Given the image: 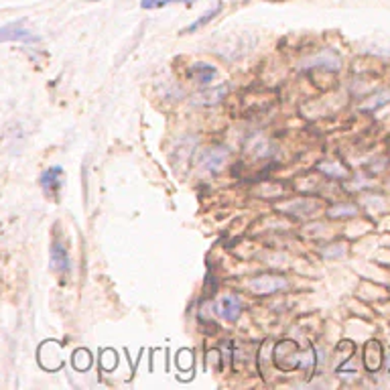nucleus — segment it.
Returning a JSON list of instances; mask_svg holds the SVG:
<instances>
[{"label":"nucleus","mask_w":390,"mask_h":390,"mask_svg":"<svg viewBox=\"0 0 390 390\" xmlns=\"http://www.w3.org/2000/svg\"><path fill=\"white\" fill-rule=\"evenodd\" d=\"M272 362L279 370L283 372H291V370H297L303 368L307 374L313 372L315 368V352L309 348L305 354L299 352L297 344H293L291 339H284L281 344L275 346V352H272Z\"/></svg>","instance_id":"obj_1"},{"label":"nucleus","mask_w":390,"mask_h":390,"mask_svg":"<svg viewBox=\"0 0 390 390\" xmlns=\"http://www.w3.org/2000/svg\"><path fill=\"white\" fill-rule=\"evenodd\" d=\"M287 287H289L287 279L275 277V275H260V277L250 279L249 283V289L254 295H272V293H279Z\"/></svg>","instance_id":"obj_2"},{"label":"nucleus","mask_w":390,"mask_h":390,"mask_svg":"<svg viewBox=\"0 0 390 390\" xmlns=\"http://www.w3.org/2000/svg\"><path fill=\"white\" fill-rule=\"evenodd\" d=\"M4 41H20V43H35L39 37L25 27V18H18L15 23H8L0 27V43Z\"/></svg>","instance_id":"obj_3"},{"label":"nucleus","mask_w":390,"mask_h":390,"mask_svg":"<svg viewBox=\"0 0 390 390\" xmlns=\"http://www.w3.org/2000/svg\"><path fill=\"white\" fill-rule=\"evenodd\" d=\"M63 167L55 165V167H49L47 171H43L41 175V187L47 195H54L57 197L59 195V189L63 185Z\"/></svg>","instance_id":"obj_4"},{"label":"nucleus","mask_w":390,"mask_h":390,"mask_svg":"<svg viewBox=\"0 0 390 390\" xmlns=\"http://www.w3.org/2000/svg\"><path fill=\"white\" fill-rule=\"evenodd\" d=\"M382 360H384V354H382V344L378 339H370L364 348V366L368 372H376L380 370L382 366Z\"/></svg>","instance_id":"obj_5"},{"label":"nucleus","mask_w":390,"mask_h":390,"mask_svg":"<svg viewBox=\"0 0 390 390\" xmlns=\"http://www.w3.org/2000/svg\"><path fill=\"white\" fill-rule=\"evenodd\" d=\"M242 309H244V307H242V301H240L236 295H226V297H222L220 307H218L220 315L226 321H238V317L242 315Z\"/></svg>","instance_id":"obj_6"},{"label":"nucleus","mask_w":390,"mask_h":390,"mask_svg":"<svg viewBox=\"0 0 390 390\" xmlns=\"http://www.w3.org/2000/svg\"><path fill=\"white\" fill-rule=\"evenodd\" d=\"M228 89H230L228 88V84H222V86H218V88L201 92V94H197L194 98V104L195 106H215V104H220V102L226 98Z\"/></svg>","instance_id":"obj_7"},{"label":"nucleus","mask_w":390,"mask_h":390,"mask_svg":"<svg viewBox=\"0 0 390 390\" xmlns=\"http://www.w3.org/2000/svg\"><path fill=\"white\" fill-rule=\"evenodd\" d=\"M228 149L226 146H213V149H210L206 155H203V159H201V163H203V167L208 169V171H212V173H215V171H220L222 167H224V163H226V159H228Z\"/></svg>","instance_id":"obj_8"},{"label":"nucleus","mask_w":390,"mask_h":390,"mask_svg":"<svg viewBox=\"0 0 390 390\" xmlns=\"http://www.w3.org/2000/svg\"><path fill=\"white\" fill-rule=\"evenodd\" d=\"M51 268L57 270V272H63V275L70 272V254H68V249L61 242H54L51 244Z\"/></svg>","instance_id":"obj_9"},{"label":"nucleus","mask_w":390,"mask_h":390,"mask_svg":"<svg viewBox=\"0 0 390 390\" xmlns=\"http://www.w3.org/2000/svg\"><path fill=\"white\" fill-rule=\"evenodd\" d=\"M222 8H224V6H222V2H220V4H215L213 8H208V11H206V13H203L201 17L197 18V20H194V23H191V25H189L187 29H183L181 33H183V35H189V33H195V31L203 29V27H206L208 23H212L213 18L218 17L220 13H222Z\"/></svg>","instance_id":"obj_10"},{"label":"nucleus","mask_w":390,"mask_h":390,"mask_svg":"<svg viewBox=\"0 0 390 390\" xmlns=\"http://www.w3.org/2000/svg\"><path fill=\"white\" fill-rule=\"evenodd\" d=\"M309 63H311V68H315V65H320V68H327V70L336 71L339 70V57H337L334 51H323V54L315 55L313 59H309Z\"/></svg>","instance_id":"obj_11"},{"label":"nucleus","mask_w":390,"mask_h":390,"mask_svg":"<svg viewBox=\"0 0 390 390\" xmlns=\"http://www.w3.org/2000/svg\"><path fill=\"white\" fill-rule=\"evenodd\" d=\"M191 75L199 84H210L213 77H215V68L210 63H195L191 68Z\"/></svg>","instance_id":"obj_12"},{"label":"nucleus","mask_w":390,"mask_h":390,"mask_svg":"<svg viewBox=\"0 0 390 390\" xmlns=\"http://www.w3.org/2000/svg\"><path fill=\"white\" fill-rule=\"evenodd\" d=\"M71 362H73V368L77 370V372H86L92 368V364H94V358L89 354V350L86 348H82V350H75V354L71 358Z\"/></svg>","instance_id":"obj_13"},{"label":"nucleus","mask_w":390,"mask_h":390,"mask_svg":"<svg viewBox=\"0 0 390 390\" xmlns=\"http://www.w3.org/2000/svg\"><path fill=\"white\" fill-rule=\"evenodd\" d=\"M389 102H390V89H382V92L374 94L368 102L360 104V110H362V112H370V110H378V108L384 106V104H389Z\"/></svg>","instance_id":"obj_14"},{"label":"nucleus","mask_w":390,"mask_h":390,"mask_svg":"<svg viewBox=\"0 0 390 390\" xmlns=\"http://www.w3.org/2000/svg\"><path fill=\"white\" fill-rule=\"evenodd\" d=\"M317 169L334 179H346L350 175V171L341 163H321V165H317Z\"/></svg>","instance_id":"obj_15"},{"label":"nucleus","mask_w":390,"mask_h":390,"mask_svg":"<svg viewBox=\"0 0 390 390\" xmlns=\"http://www.w3.org/2000/svg\"><path fill=\"white\" fill-rule=\"evenodd\" d=\"M175 364H177L179 370H183V372H191L194 370V352L191 350H187V348H183V350H179L177 358H175Z\"/></svg>","instance_id":"obj_16"},{"label":"nucleus","mask_w":390,"mask_h":390,"mask_svg":"<svg viewBox=\"0 0 390 390\" xmlns=\"http://www.w3.org/2000/svg\"><path fill=\"white\" fill-rule=\"evenodd\" d=\"M358 213V208L352 203H339L329 210V218H352Z\"/></svg>","instance_id":"obj_17"},{"label":"nucleus","mask_w":390,"mask_h":390,"mask_svg":"<svg viewBox=\"0 0 390 390\" xmlns=\"http://www.w3.org/2000/svg\"><path fill=\"white\" fill-rule=\"evenodd\" d=\"M100 364H102V368L106 370V372H112L116 366H118V356L114 350H104L102 352V358H100Z\"/></svg>","instance_id":"obj_18"},{"label":"nucleus","mask_w":390,"mask_h":390,"mask_svg":"<svg viewBox=\"0 0 390 390\" xmlns=\"http://www.w3.org/2000/svg\"><path fill=\"white\" fill-rule=\"evenodd\" d=\"M173 0H141V8L144 11H155V8H163L167 4H171Z\"/></svg>","instance_id":"obj_19"},{"label":"nucleus","mask_w":390,"mask_h":390,"mask_svg":"<svg viewBox=\"0 0 390 390\" xmlns=\"http://www.w3.org/2000/svg\"><path fill=\"white\" fill-rule=\"evenodd\" d=\"M344 246L341 244H336V246H332V249H325L323 250V256L325 258H336V256H341L344 254Z\"/></svg>","instance_id":"obj_20"},{"label":"nucleus","mask_w":390,"mask_h":390,"mask_svg":"<svg viewBox=\"0 0 390 390\" xmlns=\"http://www.w3.org/2000/svg\"><path fill=\"white\" fill-rule=\"evenodd\" d=\"M181 2H185V4H194V0H181Z\"/></svg>","instance_id":"obj_21"},{"label":"nucleus","mask_w":390,"mask_h":390,"mask_svg":"<svg viewBox=\"0 0 390 390\" xmlns=\"http://www.w3.org/2000/svg\"><path fill=\"white\" fill-rule=\"evenodd\" d=\"M89 2H96V0H89Z\"/></svg>","instance_id":"obj_22"}]
</instances>
